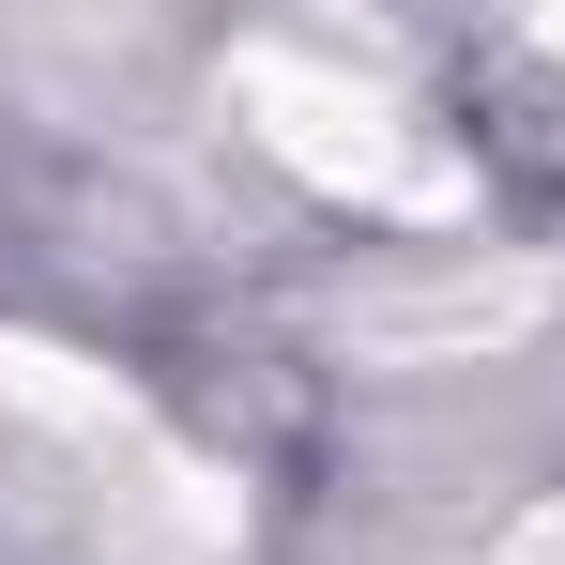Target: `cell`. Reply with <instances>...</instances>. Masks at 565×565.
<instances>
[{"label": "cell", "instance_id": "6da1fadb", "mask_svg": "<svg viewBox=\"0 0 565 565\" xmlns=\"http://www.w3.org/2000/svg\"><path fill=\"white\" fill-rule=\"evenodd\" d=\"M459 93H473V122H489V153H551V138H565V15L473 31V46H459Z\"/></svg>", "mask_w": 565, "mask_h": 565}]
</instances>
